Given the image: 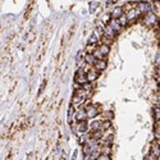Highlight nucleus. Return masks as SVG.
<instances>
[{
	"instance_id": "25",
	"label": "nucleus",
	"mask_w": 160,
	"mask_h": 160,
	"mask_svg": "<svg viewBox=\"0 0 160 160\" xmlns=\"http://www.w3.org/2000/svg\"><path fill=\"white\" fill-rule=\"evenodd\" d=\"M45 86H46V82L44 81L42 83H41V86H40V88H38V96L42 94V91H44V88H45Z\"/></svg>"
},
{
	"instance_id": "21",
	"label": "nucleus",
	"mask_w": 160,
	"mask_h": 160,
	"mask_svg": "<svg viewBox=\"0 0 160 160\" xmlns=\"http://www.w3.org/2000/svg\"><path fill=\"white\" fill-rule=\"evenodd\" d=\"M118 22L121 23L122 27H124V26H127V24H128V18H127V16H124V14H123L121 18H118Z\"/></svg>"
},
{
	"instance_id": "18",
	"label": "nucleus",
	"mask_w": 160,
	"mask_h": 160,
	"mask_svg": "<svg viewBox=\"0 0 160 160\" xmlns=\"http://www.w3.org/2000/svg\"><path fill=\"white\" fill-rule=\"evenodd\" d=\"M85 55H86V54H83V51H78V54H77V57H76V60H77V64H78V65L82 63V59L85 60Z\"/></svg>"
},
{
	"instance_id": "16",
	"label": "nucleus",
	"mask_w": 160,
	"mask_h": 160,
	"mask_svg": "<svg viewBox=\"0 0 160 160\" xmlns=\"http://www.w3.org/2000/svg\"><path fill=\"white\" fill-rule=\"evenodd\" d=\"M83 101H85L83 98H81V96H78V95L74 94V96H73V99H72V105H73V106H77V105H79V104H82Z\"/></svg>"
},
{
	"instance_id": "32",
	"label": "nucleus",
	"mask_w": 160,
	"mask_h": 160,
	"mask_svg": "<svg viewBox=\"0 0 160 160\" xmlns=\"http://www.w3.org/2000/svg\"><path fill=\"white\" fill-rule=\"evenodd\" d=\"M76 159H77V152H74V154H73V158H72V160H76Z\"/></svg>"
},
{
	"instance_id": "13",
	"label": "nucleus",
	"mask_w": 160,
	"mask_h": 160,
	"mask_svg": "<svg viewBox=\"0 0 160 160\" xmlns=\"http://www.w3.org/2000/svg\"><path fill=\"white\" fill-rule=\"evenodd\" d=\"M104 137V131H92L91 132V140H96V141H99V140H101Z\"/></svg>"
},
{
	"instance_id": "35",
	"label": "nucleus",
	"mask_w": 160,
	"mask_h": 160,
	"mask_svg": "<svg viewBox=\"0 0 160 160\" xmlns=\"http://www.w3.org/2000/svg\"><path fill=\"white\" fill-rule=\"evenodd\" d=\"M159 88H160V82H159Z\"/></svg>"
},
{
	"instance_id": "33",
	"label": "nucleus",
	"mask_w": 160,
	"mask_h": 160,
	"mask_svg": "<svg viewBox=\"0 0 160 160\" xmlns=\"http://www.w3.org/2000/svg\"><path fill=\"white\" fill-rule=\"evenodd\" d=\"M158 48L160 49V38H159V41H158Z\"/></svg>"
},
{
	"instance_id": "11",
	"label": "nucleus",
	"mask_w": 160,
	"mask_h": 160,
	"mask_svg": "<svg viewBox=\"0 0 160 160\" xmlns=\"http://www.w3.org/2000/svg\"><path fill=\"white\" fill-rule=\"evenodd\" d=\"M87 117V112L86 110H78L76 114H74V119L77 122H82V121H86Z\"/></svg>"
},
{
	"instance_id": "20",
	"label": "nucleus",
	"mask_w": 160,
	"mask_h": 160,
	"mask_svg": "<svg viewBox=\"0 0 160 160\" xmlns=\"http://www.w3.org/2000/svg\"><path fill=\"white\" fill-rule=\"evenodd\" d=\"M154 118L156 122L160 121V106H155L154 108Z\"/></svg>"
},
{
	"instance_id": "36",
	"label": "nucleus",
	"mask_w": 160,
	"mask_h": 160,
	"mask_svg": "<svg viewBox=\"0 0 160 160\" xmlns=\"http://www.w3.org/2000/svg\"><path fill=\"white\" fill-rule=\"evenodd\" d=\"M159 22H160V17H159Z\"/></svg>"
},
{
	"instance_id": "23",
	"label": "nucleus",
	"mask_w": 160,
	"mask_h": 160,
	"mask_svg": "<svg viewBox=\"0 0 160 160\" xmlns=\"http://www.w3.org/2000/svg\"><path fill=\"white\" fill-rule=\"evenodd\" d=\"M96 160H110V155H108V154H102V152H101Z\"/></svg>"
},
{
	"instance_id": "17",
	"label": "nucleus",
	"mask_w": 160,
	"mask_h": 160,
	"mask_svg": "<svg viewBox=\"0 0 160 160\" xmlns=\"http://www.w3.org/2000/svg\"><path fill=\"white\" fill-rule=\"evenodd\" d=\"M96 44H98V36H96V33H92L87 40V45H94L95 46Z\"/></svg>"
},
{
	"instance_id": "8",
	"label": "nucleus",
	"mask_w": 160,
	"mask_h": 160,
	"mask_svg": "<svg viewBox=\"0 0 160 160\" xmlns=\"http://www.w3.org/2000/svg\"><path fill=\"white\" fill-rule=\"evenodd\" d=\"M86 112H87V117H88V118H95V117L99 114V110H98V108H96L95 105H90V106H87Z\"/></svg>"
},
{
	"instance_id": "10",
	"label": "nucleus",
	"mask_w": 160,
	"mask_h": 160,
	"mask_svg": "<svg viewBox=\"0 0 160 160\" xmlns=\"http://www.w3.org/2000/svg\"><path fill=\"white\" fill-rule=\"evenodd\" d=\"M96 60H98V59L95 58V55L92 54V52H86V55H85V62H86L87 65H95Z\"/></svg>"
},
{
	"instance_id": "28",
	"label": "nucleus",
	"mask_w": 160,
	"mask_h": 160,
	"mask_svg": "<svg viewBox=\"0 0 160 160\" xmlns=\"http://www.w3.org/2000/svg\"><path fill=\"white\" fill-rule=\"evenodd\" d=\"M32 154H33V152H30V154L27 155V159H26V160H32Z\"/></svg>"
},
{
	"instance_id": "2",
	"label": "nucleus",
	"mask_w": 160,
	"mask_h": 160,
	"mask_svg": "<svg viewBox=\"0 0 160 160\" xmlns=\"http://www.w3.org/2000/svg\"><path fill=\"white\" fill-rule=\"evenodd\" d=\"M136 8H137V10L140 13H143V14H146V13L154 10V7L150 3H148V2H137Z\"/></svg>"
},
{
	"instance_id": "3",
	"label": "nucleus",
	"mask_w": 160,
	"mask_h": 160,
	"mask_svg": "<svg viewBox=\"0 0 160 160\" xmlns=\"http://www.w3.org/2000/svg\"><path fill=\"white\" fill-rule=\"evenodd\" d=\"M123 12H124L123 7H115V8L112 9L110 16H112L113 19H118V18H121V17L123 16Z\"/></svg>"
},
{
	"instance_id": "19",
	"label": "nucleus",
	"mask_w": 160,
	"mask_h": 160,
	"mask_svg": "<svg viewBox=\"0 0 160 160\" xmlns=\"http://www.w3.org/2000/svg\"><path fill=\"white\" fill-rule=\"evenodd\" d=\"M112 41L113 40L110 38V37H108V36H105V35H102V37H101V44H105V45H112Z\"/></svg>"
},
{
	"instance_id": "15",
	"label": "nucleus",
	"mask_w": 160,
	"mask_h": 160,
	"mask_svg": "<svg viewBox=\"0 0 160 160\" xmlns=\"http://www.w3.org/2000/svg\"><path fill=\"white\" fill-rule=\"evenodd\" d=\"M90 128L92 129V131H102V122H100V121H95V122H92L91 124H90Z\"/></svg>"
},
{
	"instance_id": "7",
	"label": "nucleus",
	"mask_w": 160,
	"mask_h": 160,
	"mask_svg": "<svg viewBox=\"0 0 160 160\" xmlns=\"http://www.w3.org/2000/svg\"><path fill=\"white\" fill-rule=\"evenodd\" d=\"M88 129V124L86 121H82V122H77V132H79L81 135L86 133Z\"/></svg>"
},
{
	"instance_id": "14",
	"label": "nucleus",
	"mask_w": 160,
	"mask_h": 160,
	"mask_svg": "<svg viewBox=\"0 0 160 160\" xmlns=\"http://www.w3.org/2000/svg\"><path fill=\"white\" fill-rule=\"evenodd\" d=\"M98 50L101 52V54L105 57V55H108L109 54V51H110V46L109 45H105V44H100L98 46Z\"/></svg>"
},
{
	"instance_id": "12",
	"label": "nucleus",
	"mask_w": 160,
	"mask_h": 160,
	"mask_svg": "<svg viewBox=\"0 0 160 160\" xmlns=\"http://www.w3.org/2000/svg\"><path fill=\"white\" fill-rule=\"evenodd\" d=\"M138 13H140V12L137 10V8H133V9H131V10H128V12L126 13V16H127L128 21H133V19H136V18H137Z\"/></svg>"
},
{
	"instance_id": "1",
	"label": "nucleus",
	"mask_w": 160,
	"mask_h": 160,
	"mask_svg": "<svg viewBox=\"0 0 160 160\" xmlns=\"http://www.w3.org/2000/svg\"><path fill=\"white\" fill-rule=\"evenodd\" d=\"M143 23L146 26H154V24L159 23V18H158V16L155 14L154 12H149V13H146V14H145Z\"/></svg>"
},
{
	"instance_id": "31",
	"label": "nucleus",
	"mask_w": 160,
	"mask_h": 160,
	"mask_svg": "<svg viewBox=\"0 0 160 160\" xmlns=\"http://www.w3.org/2000/svg\"><path fill=\"white\" fill-rule=\"evenodd\" d=\"M156 78H158V81L160 82V71H158V74H156Z\"/></svg>"
},
{
	"instance_id": "9",
	"label": "nucleus",
	"mask_w": 160,
	"mask_h": 160,
	"mask_svg": "<svg viewBox=\"0 0 160 160\" xmlns=\"http://www.w3.org/2000/svg\"><path fill=\"white\" fill-rule=\"evenodd\" d=\"M86 76H87L88 82H95V79H98V77H99V72L94 68V69H90Z\"/></svg>"
},
{
	"instance_id": "24",
	"label": "nucleus",
	"mask_w": 160,
	"mask_h": 160,
	"mask_svg": "<svg viewBox=\"0 0 160 160\" xmlns=\"http://www.w3.org/2000/svg\"><path fill=\"white\" fill-rule=\"evenodd\" d=\"M102 117H104V119H106V121H112L113 119V112H106Z\"/></svg>"
},
{
	"instance_id": "5",
	"label": "nucleus",
	"mask_w": 160,
	"mask_h": 160,
	"mask_svg": "<svg viewBox=\"0 0 160 160\" xmlns=\"http://www.w3.org/2000/svg\"><path fill=\"white\" fill-rule=\"evenodd\" d=\"M104 35H105V36H108V37H110L112 40H114V38H115V36H117V32L110 27V24H105Z\"/></svg>"
},
{
	"instance_id": "29",
	"label": "nucleus",
	"mask_w": 160,
	"mask_h": 160,
	"mask_svg": "<svg viewBox=\"0 0 160 160\" xmlns=\"http://www.w3.org/2000/svg\"><path fill=\"white\" fill-rule=\"evenodd\" d=\"M156 101L160 104V92H158V95H156Z\"/></svg>"
},
{
	"instance_id": "30",
	"label": "nucleus",
	"mask_w": 160,
	"mask_h": 160,
	"mask_svg": "<svg viewBox=\"0 0 160 160\" xmlns=\"http://www.w3.org/2000/svg\"><path fill=\"white\" fill-rule=\"evenodd\" d=\"M155 5H156L158 8H160V0H156V2H155Z\"/></svg>"
},
{
	"instance_id": "27",
	"label": "nucleus",
	"mask_w": 160,
	"mask_h": 160,
	"mask_svg": "<svg viewBox=\"0 0 160 160\" xmlns=\"http://www.w3.org/2000/svg\"><path fill=\"white\" fill-rule=\"evenodd\" d=\"M155 63H156V67H160V54L156 55V58H155Z\"/></svg>"
},
{
	"instance_id": "34",
	"label": "nucleus",
	"mask_w": 160,
	"mask_h": 160,
	"mask_svg": "<svg viewBox=\"0 0 160 160\" xmlns=\"http://www.w3.org/2000/svg\"><path fill=\"white\" fill-rule=\"evenodd\" d=\"M158 24H159V28H160V22H159V23H158Z\"/></svg>"
},
{
	"instance_id": "4",
	"label": "nucleus",
	"mask_w": 160,
	"mask_h": 160,
	"mask_svg": "<svg viewBox=\"0 0 160 160\" xmlns=\"http://www.w3.org/2000/svg\"><path fill=\"white\" fill-rule=\"evenodd\" d=\"M94 68H95L98 72L105 71V68H106V60H105V59H98L96 63H95V65H94Z\"/></svg>"
},
{
	"instance_id": "6",
	"label": "nucleus",
	"mask_w": 160,
	"mask_h": 160,
	"mask_svg": "<svg viewBox=\"0 0 160 160\" xmlns=\"http://www.w3.org/2000/svg\"><path fill=\"white\" fill-rule=\"evenodd\" d=\"M108 24H110V27H112L117 33H119V32L122 31V28H123L122 26H121V23L118 22V19H113V18H112V19L109 21V23H108Z\"/></svg>"
},
{
	"instance_id": "26",
	"label": "nucleus",
	"mask_w": 160,
	"mask_h": 160,
	"mask_svg": "<svg viewBox=\"0 0 160 160\" xmlns=\"http://www.w3.org/2000/svg\"><path fill=\"white\" fill-rule=\"evenodd\" d=\"M72 114H73V105H71V106H69V112H68V121H69V122H71Z\"/></svg>"
},
{
	"instance_id": "22",
	"label": "nucleus",
	"mask_w": 160,
	"mask_h": 160,
	"mask_svg": "<svg viewBox=\"0 0 160 160\" xmlns=\"http://www.w3.org/2000/svg\"><path fill=\"white\" fill-rule=\"evenodd\" d=\"M98 7H99V2H91V3H90V12L94 13Z\"/></svg>"
}]
</instances>
